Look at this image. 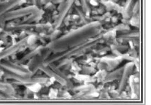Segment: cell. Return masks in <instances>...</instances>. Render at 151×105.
Here are the masks:
<instances>
[{"instance_id":"7a4b0ae2","label":"cell","mask_w":151,"mask_h":105,"mask_svg":"<svg viewBox=\"0 0 151 105\" xmlns=\"http://www.w3.org/2000/svg\"><path fill=\"white\" fill-rule=\"evenodd\" d=\"M34 2L36 5H39L41 3V0H33Z\"/></svg>"},{"instance_id":"6da1fadb","label":"cell","mask_w":151,"mask_h":105,"mask_svg":"<svg viewBox=\"0 0 151 105\" xmlns=\"http://www.w3.org/2000/svg\"><path fill=\"white\" fill-rule=\"evenodd\" d=\"M37 8L36 6H28L18 10H13V11L11 12L9 16L13 17H20L37 12Z\"/></svg>"},{"instance_id":"3957f363","label":"cell","mask_w":151,"mask_h":105,"mask_svg":"<svg viewBox=\"0 0 151 105\" xmlns=\"http://www.w3.org/2000/svg\"><path fill=\"white\" fill-rule=\"evenodd\" d=\"M51 0H41V3L43 4H46L48 2H50Z\"/></svg>"}]
</instances>
